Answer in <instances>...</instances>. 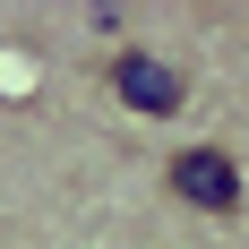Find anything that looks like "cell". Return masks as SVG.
I'll list each match as a JSON object with an SVG mask.
<instances>
[{
    "label": "cell",
    "mask_w": 249,
    "mask_h": 249,
    "mask_svg": "<svg viewBox=\"0 0 249 249\" xmlns=\"http://www.w3.org/2000/svg\"><path fill=\"white\" fill-rule=\"evenodd\" d=\"M163 180H172V198L198 206V215H232V206H241V163H232L224 146H180Z\"/></svg>",
    "instance_id": "obj_2"
},
{
    "label": "cell",
    "mask_w": 249,
    "mask_h": 249,
    "mask_svg": "<svg viewBox=\"0 0 249 249\" xmlns=\"http://www.w3.org/2000/svg\"><path fill=\"white\" fill-rule=\"evenodd\" d=\"M103 86H112L129 112H146V121H172L180 103H189V77H180V60H163V52H138V43H121V52H112Z\"/></svg>",
    "instance_id": "obj_1"
}]
</instances>
